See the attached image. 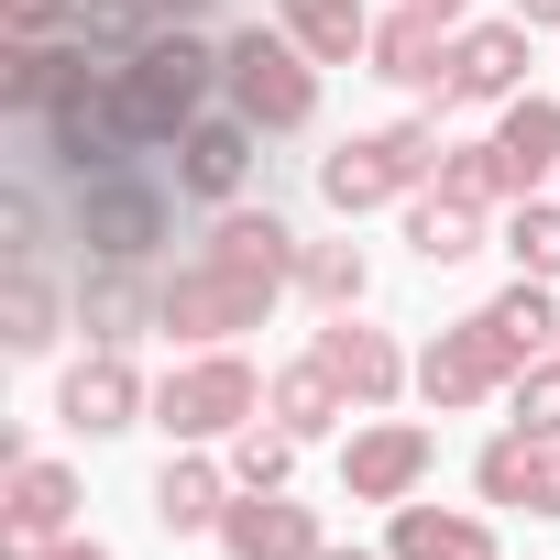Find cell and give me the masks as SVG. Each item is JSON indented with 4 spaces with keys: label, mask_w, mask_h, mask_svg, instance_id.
Wrapping results in <instances>:
<instances>
[{
    "label": "cell",
    "mask_w": 560,
    "mask_h": 560,
    "mask_svg": "<svg viewBox=\"0 0 560 560\" xmlns=\"http://www.w3.org/2000/svg\"><path fill=\"white\" fill-rule=\"evenodd\" d=\"M298 253H308V242L275 220V209H220L209 242L154 287V330L187 341V352H220L231 330H264V308H275V287L298 275Z\"/></svg>",
    "instance_id": "cell-1"
},
{
    "label": "cell",
    "mask_w": 560,
    "mask_h": 560,
    "mask_svg": "<svg viewBox=\"0 0 560 560\" xmlns=\"http://www.w3.org/2000/svg\"><path fill=\"white\" fill-rule=\"evenodd\" d=\"M220 100L253 121V132H298L308 110H319V56L287 34V23H242V34H220Z\"/></svg>",
    "instance_id": "cell-2"
},
{
    "label": "cell",
    "mask_w": 560,
    "mask_h": 560,
    "mask_svg": "<svg viewBox=\"0 0 560 560\" xmlns=\"http://www.w3.org/2000/svg\"><path fill=\"white\" fill-rule=\"evenodd\" d=\"M121 100H132V132H143L154 154H176V132L220 100V45H209V34H154V45H132V56H121Z\"/></svg>",
    "instance_id": "cell-3"
},
{
    "label": "cell",
    "mask_w": 560,
    "mask_h": 560,
    "mask_svg": "<svg viewBox=\"0 0 560 560\" xmlns=\"http://www.w3.org/2000/svg\"><path fill=\"white\" fill-rule=\"evenodd\" d=\"M319 187H330L341 220H363V209H385V198H418V187H440V132H429V121L352 132V143L319 165Z\"/></svg>",
    "instance_id": "cell-4"
},
{
    "label": "cell",
    "mask_w": 560,
    "mask_h": 560,
    "mask_svg": "<svg viewBox=\"0 0 560 560\" xmlns=\"http://www.w3.org/2000/svg\"><path fill=\"white\" fill-rule=\"evenodd\" d=\"M176 198H187V187L165 176V154H154V165H121V176H100V187H78V242H89V264H154Z\"/></svg>",
    "instance_id": "cell-5"
},
{
    "label": "cell",
    "mask_w": 560,
    "mask_h": 560,
    "mask_svg": "<svg viewBox=\"0 0 560 560\" xmlns=\"http://www.w3.org/2000/svg\"><path fill=\"white\" fill-rule=\"evenodd\" d=\"M253 407H264V385H253V363H242V352H198V363H176V374L154 385V429H165V440L253 429Z\"/></svg>",
    "instance_id": "cell-6"
},
{
    "label": "cell",
    "mask_w": 560,
    "mask_h": 560,
    "mask_svg": "<svg viewBox=\"0 0 560 560\" xmlns=\"http://www.w3.org/2000/svg\"><path fill=\"white\" fill-rule=\"evenodd\" d=\"M505 385H516V352L494 341V319H483V308L418 352V396H429L440 418H451V407H483V396H505Z\"/></svg>",
    "instance_id": "cell-7"
},
{
    "label": "cell",
    "mask_w": 560,
    "mask_h": 560,
    "mask_svg": "<svg viewBox=\"0 0 560 560\" xmlns=\"http://www.w3.org/2000/svg\"><path fill=\"white\" fill-rule=\"evenodd\" d=\"M253 143H264V132H253V121H242V110L220 100V110H198V121L176 132L165 176H176V187H187L198 209H231V198H242V176H253Z\"/></svg>",
    "instance_id": "cell-8"
},
{
    "label": "cell",
    "mask_w": 560,
    "mask_h": 560,
    "mask_svg": "<svg viewBox=\"0 0 560 560\" xmlns=\"http://www.w3.org/2000/svg\"><path fill=\"white\" fill-rule=\"evenodd\" d=\"M429 429L418 418H385V429H363L352 440V462H341V483H352V505H407L418 494V472H429Z\"/></svg>",
    "instance_id": "cell-9"
},
{
    "label": "cell",
    "mask_w": 560,
    "mask_h": 560,
    "mask_svg": "<svg viewBox=\"0 0 560 560\" xmlns=\"http://www.w3.org/2000/svg\"><path fill=\"white\" fill-rule=\"evenodd\" d=\"M56 418H67V429H89V440L132 429V418H143V374H132V352H89V363L56 385Z\"/></svg>",
    "instance_id": "cell-10"
},
{
    "label": "cell",
    "mask_w": 560,
    "mask_h": 560,
    "mask_svg": "<svg viewBox=\"0 0 560 560\" xmlns=\"http://www.w3.org/2000/svg\"><path fill=\"white\" fill-rule=\"evenodd\" d=\"M220 549H231V560H319L330 538H319V516L287 505V494H242V505L220 516Z\"/></svg>",
    "instance_id": "cell-11"
},
{
    "label": "cell",
    "mask_w": 560,
    "mask_h": 560,
    "mask_svg": "<svg viewBox=\"0 0 560 560\" xmlns=\"http://www.w3.org/2000/svg\"><path fill=\"white\" fill-rule=\"evenodd\" d=\"M451 45H462V34L407 0L396 23H374V78H396V89H440V100H451Z\"/></svg>",
    "instance_id": "cell-12"
},
{
    "label": "cell",
    "mask_w": 560,
    "mask_h": 560,
    "mask_svg": "<svg viewBox=\"0 0 560 560\" xmlns=\"http://www.w3.org/2000/svg\"><path fill=\"white\" fill-rule=\"evenodd\" d=\"M308 352H319V363H330V374H341V385H352V407H385V396H396V385H407V352H396V341H385V330H363V319H352V308H330V330H319V341H308Z\"/></svg>",
    "instance_id": "cell-13"
},
{
    "label": "cell",
    "mask_w": 560,
    "mask_h": 560,
    "mask_svg": "<svg viewBox=\"0 0 560 560\" xmlns=\"http://www.w3.org/2000/svg\"><path fill=\"white\" fill-rule=\"evenodd\" d=\"M472 483H483V505H527V516H560V451H549V440H527V429H505V440L472 462Z\"/></svg>",
    "instance_id": "cell-14"
},
{
    "label": "cell",
    "mask_w": 560,
    "mask_h": 560,
    "mask_svg": "<svg viewBox=\"0 0 560 560\" xmlns=\"http://www.w3.org/2000/svg\"><path fill=\"white\" fill-rule=\"evenodd\" d=\"M154 287L165 275L154 264H89V287H78V319H89V352H121L143 319H154Z\"/></svg>",
    "instance_id": "cell-15"
},
{
    "label": "cell",
    "mask_w": 560,
    "mask_h": 560,
    "mask_svg": "<svg viewBox=\"0 0 560 560\" xmlns=\"http://www.w3.org/2000/svg\"><path fill=\"white\" fill-rule=\"evenodd\" d=\"M67 516H78V472L67 462H12V494H0V527H12V549H45V538H67Z\"/></svg>",
    "instance_id": "cell-16"
},
{
    "label": "cell",
    "mask_w": 560,
    "mask_h": 560,
    "mask_svg": "<svg viewBox=\"0 0 560 560\" xmlns=\"http://www.w3.org/2000/svg\"><path fill=\"white\" fill-rule=\"evenodd\" d=\"M527 89V23H472L451 45V100H516Z\"/></svg>",
    "instance_id": "cell-17"
},
{
    "label": "cell",
    "mask_w": 560,
    "mask_h": 560,
    "mask_svg": "<svg viewBox=\"0 0 560 560\" xmlns=\"http://www.w3.org/2000/svg\"><path fill=\"white\" fill-rule=\"evenodd\" d=\"M264 407H275V429H298V440H330L341 418H352V385L308 352V363H287V374H275L264 385Z\"/></svg>",
    "instance_id": "cell-18"
},
{
    "label": "cell",
    "mask_w": 560,
    "mask_h": 560,
    "mask_svg": "<svg viewBox=\"0 0 560 560\" xmlns=\"http://www.w3.org/2000/svg\"><path fill=\"white\" fill-rule=\"evenodd\" d=\"M275 23H287L319 67H352V56H374V12L363 0H275Z\"/></svg>",
    "instance_id": "cell-19"
},
{
    "label": "cell",
    "mask_w": 560,
    "mask_h": 560,
    "mask_svg": "<svg viewBox=\"0 0 560 560\" xmlns=\"http://www.w3.org/2000/svg\"><path fill=\"white\" fill-rule=\"evenodd\" d=\"M407 242H418V264H472L483 253V209L451 198V187H418L407 198Z\"/></svg>",
    "instance_id": "cell-20"
},
{
    "label": "cell",
    "mask_w": 560,
    "mask_h": 560,
    "mask_svg": "<svg viewBox=\"0 0 560 560\" xmlns=\"http://www.w3.org/2000/svg\"><path fill=\"white\" fill-rule=\"evenodd\" d=\"M385 560H494V538H483V516H451V505H396Z\"/></svg>",
    "instance_id": "cell-21"
},
{
    "label": "cell",
    "mask_w": 560,
    "mask_h": 560,
    "mask_svg": "<svg viewBox=\"0 0 560 560\" xmlns=\"http://www.w3.org/2000/svg\"><path fill=\"white\" fill-rule=\"evenodd\" d=\"M494 143H505V165H516V198L538 187V176H560V100H505V121H494Z\"/></svg>",
    "instance_id": "cell-22"
},
{
    "label": "cell",
    "mask_w": 560,
    "mask_h": 560,
    "mask_svg": "<svg viewBox=\"0 0 560 560\" xmlns=\"http://www.w3.org/2000/svg\"><path fill=\"white\" fill-rule=\"evenodd\" d=\"M483 319H494V341L516 352V374L560 352V308H549V287H538V275H516V287H505V298H494Z\"/></svg>",
    "instance_id": "cell-23"
},
{
    "label": "cell",
    "mask_w": 560,
    "mask_h": 560,
    "mask_svg": "<svg viewBox=\"0 0 560 560\" xmlns=\"http://www.w3.org/2000/svg\"><path fill=\"white\" fill-rule=\"evenodd\" d=\"M154 516H165L176 538H198V527H220V516H231V483H220L209 462H165V483H154Z\"/></svg>",
    "instance_id": "cell-24"
},
{
    "label": "cell",
    "mask_w": 560,
    "mask_h": 560,
    "mask_svg": "<svg viewBox=\"0 0 560 560\" xmlns=\"http://www.w3.org/2000/svg\"><path fill=\"white\" fill-rule=\"evenodd\" d=\"M0 341H12L23 363H34V352H56V287H45L34 264H12V287H0Z\"/></svg>",
    "instance_id": "cell-25"
},
{
    "label": "cell",
    "mask_w": 560,
    "mask_h": 560,
    "mask_svg": "<svg viewBox=\"0 0 560 560\" xmlns=\"http://www.w3.org/2000/svg\"><path fill=\"white\" fill-rule=\"evenodd\" d=\"M287 472H298V429H264V418H253V429L231 440V483H242V494H287Z\"/></svg>",
    "instance_id": "cell-26"
},
{
    "label": "cell",
    "mask_w": 560,
    "mask_h": 560,
    "mask_svg": "<svg viewBox=\"0 0 560 560\" xmlns=\"http://www.w3.org/2000/svg\"><path fill=\"white\" fill-rule=\"evenodd\" d=\"M440 187L472 198V209H494V198H516V165H505V143H451L440 154Z\"/></svg>",
    "instance_id": "cell-27"
},
{
    "label": "cell",
    "mask_w": 560,
    "mask_h": 560,
    "mask_svg": "<svg viewBox=\"0 0 560 560\" xmlns=\"http://www.w3.org/2000/svg\"><path fill=\"white\" fill-rule=\"evenodd\" d=\"M298 287H308L319 308H363V253H352V242H308V253H298Z\"/></svg>",
    "instance_id": "cell-28"
},
{
    "label": "cell",
    "mask_w": 560,
    "mask_h": 560,
    "mask_svg": "<svg viewBox=\"0 0 560 560\" xmlns=\"http://www.w3.org/2000/svg\"><path fill=\"white\" fill-rule=\"evenodd\" d=\"M505 253H516V275H560V209L549 198H516V220H505Z\"/></svg>",
    "instance_id": "cell-29"
},
{
    "label": "cell",
    "mask_w": 560,
    "mask_h": 560,
    "mask_svg": "<svg viewBox=\"0 0 560 560\" xmlns=\"http://www.w3.org/2000/svg\"><path fill=\"white\" fill-rule=\"evenodd\" d=\"M505 396H516V429H527V440H560V352H549V363H527Z\"/></svg>",
    "instance_id": "cell-30"
},
{
    "label": "cell",
    "mask_w": 560,
    "mask_h": 560,
    "mask_svg": "<svg viewBox=\"0 0 560 560\" xmlns=\"http://www.w3.org/2000/svg\"><path fill=\"white\" fill-rule=\"evenodd\" d=\"M0 253H12V264L45 253V198H34V176H12V198H0Z\"/></svg>",
    "instance_id": "cell-31"
},
{
    "label": "cell",
    "mask_w": 560,
    "mask_h": 560,
    "mask_svg": "<svg viewBox=\"0 0 560 560\" xmlns=\"http://www.w3.org/2000/svg\"><path fill=\"white\" fill-rule=\"evenodd\" d=\"M12 34H78V0H12Z\"/></svg>",
    "instance_id": "cell-32"
},
{
    "label": "cell",
    "mask_w": 560,
    "mask_h": 560,
    "mask_svg": "<svg viewBox=\"0 0 560 560\" xmlns=\"http://www.w3.org/2000/svg\"><path fill=\"white\" fill-rule=\"evenodd\" d=\"M143 12H154L165 34H209V12H220V0H143Z\"/></svg>",
    "instance_id": "cell-33"
},
{
    "label": "cell",
    "mask_w": 560,
    "mask_h": 560,
    "mask_svg": "<svg viewBox=\"0 0 560 560\" xmlns=\"http://www.w3.org/2000/svg\"><path fill=\"white\" fill-rule=\"evenodd\" d=\"M0 560H110V549H89V538H45V549H0Z\"/></svg>",
    "instance_id": "cell-34"
},
{
    "label": "cell",
    "mask_w": 560,
    "mask_h": 560,
    "mask_svg": "<svg viewBox=\"0 0 560 560\" xmlns=\"http://www.w3.org/2000/svg\"><path fill=\"white\" fill-rule=\"evenodd\" d=\"M516 23H527V34H538V23H560V0H516Z\"/></svg>",
    "instance_id": "cell-35"
},
{
    "label": "cell",
    "mask_w": 560,
    "mask_h": 560,
    "mask_svg": "<svg viewBox=\"0 0 560 560\" xmlns=\"http://www.w3.org/2000/svg\"><path fill=\"white\" fill-rule=\"evenodd\" d=\"M418 12H440V23H462V0H418Z\"/></svg>",
    "instance_id": "cell-36"
},
{
    "label": "cell",
    "mask_w": 560,
    "mask_h": 560,
    "mask_svg": "<svg viewBox=\"0 0 560 560\" xmlns=\"http://www.w3.org/2000/svg\"><path fill=\"white\" fill-rule=\"evenodd\" d=\"M319 560H374V549H319Z\"/></svg>",
    "instance_id": "cell-37"
}]
</instances>
